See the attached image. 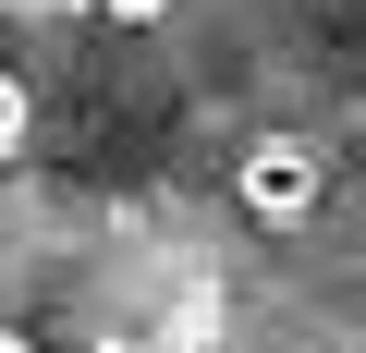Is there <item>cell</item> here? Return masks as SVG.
I'll return each mask as SVG.
<instances>
[{"mask_svg":"<svg viewBox=\"0 0 366 353\" xmlns=\"http://www.w3.org/2000/svg\"><path fill=\"white\" fill-rule=\"evenodd\" d=\"M232 208H244L257 232H305V220L330 208V158H317L305 134H257V146L232 158Z\"/></svg>","mask_w":366,"mask_h":353,"instance_id":"cell-1","label":"cell"},{"mask_svg":"<svg viewBox=\"0 0 366 353\" xmlns=\"http://www.w3.org/2000/svg\"><path fill=\"white\" fill-rule=\"evenodd\" d=\"M0 353H49V341H37V329H13V317H0Z\"/></svg>","mask_w":366,"mask_h":353,"instance_id":"cell-4","label":"cell"},{"mask_svg":"<svg viewBox=\"0 0 366 353\" xmlns=\"http://www.w3.org/2000/svg\"><path fill=\"white\" fill-rule=\"evenodd\" d=\"M25 158H37V86L0 61V170H25Z\"/></svg>","mask_w":366,"mask_h":353,"instance_id":"cell-2","label":"cell"},{"mask_svg":"<svg viewBox=\"0 0 366 353\" xmlns=\"http://www.w3.org/2000/svg\"><path fill=\"white\" fill-rule=\"evenodd\" d=\"M147 13H171V0H110V25H147Z\"/></svg>","mask_w":366,"mask_h":353,"instance_id":"cell-3","label":"cell"}]
</instances>
